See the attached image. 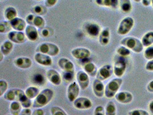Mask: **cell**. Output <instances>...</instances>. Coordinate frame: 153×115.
Returning a JSON list of instances; mask_svg holds the SVG:
<instances>
[{
	"mask_svg": "<svg viewBox=\"0 0 153 115\" xmlns=\"http://www.w3.org/2000/svg\"><path fill=\"white\" fill-rule=\"evenodd\" d=\"M54 96L53 91L46 88L43 89L36 97L32 104V107L35 108H41L46 106L52 101Z\"/></svg>",
	"mask_w": 153,
	"mask_h": 115,
	"instance_id": "cell-1",
	"label": "cell"
},
{
	"mask_svg": "<svg viewBox=\"0 0 153 115\" xmlns=\"http://www.w3.org/2000/svg\"><path fill=\"white\" fill-rule=\"evenodd\" d=\"M120 43L122 46H125L136 53H140L143 50L142 42L134 37H126L120 40Z\"/></svg>",
	"mask_w": 153,
	"mask_h": 115,
	"instance_id": "cell-2",
	"label": "cell"
},
{
	"mask_svg": "<svg viewBox=\"0 0 153 115\" xmlns=\"http://www.w3.org/2000/svg\"><path fill=\"white\" fill-rule=\"evenodd\" d=\"M123 79L116 78L109 81L105 86V97L107 99H112L115 96L120 87L122 85Z\"/></svg>",
	"mask_w": 153,
	"mask_h": 115,
	"instance_id": "cell-3",
	"label": "cell"
},
{
	"mask_svg": "<svg viewBox=\"0 0 153 115\" xmlns=\"http://www.w3.org/2000/svg\"><path fill=\"white\" fill-rule=\"evenodd\" d=\"M36 52L42 53L50 57H55L59 54L60 49L54 43L45 42L39 45L36 49Z\"/></svg>",
	"mask_w": 153,
	"mask_h": 115,
	"instance_id": "cell-4",
	"label": "cell"
},
{
	"mask_svg": "<svg viewBox=\"0 0 153 115\" xmlns=\"http://www.w3.org/2000/svg\"><path fill=\"white\" fill-rule=\"evenodd\" d=\"M134 25V20L131 17L124 18L119 23L117 29V34L119 35H125L128 34Z\"/></svg>",
	"mask_w": 153,
	"mask_h": 115,
	"instance_id": "cell-5",
	"label": "cell"
},
{
	"mask_svg": "<svg viewBox=\"0 0 153 115\" xmlns=\"http://www.w3.org/2000/svg\"><path fill=\"white\" fill-rule=\"evenodd\" d=\"M25 21L30 25H33L39 29L44 28L45 26V20L40 16L33 14H28L25 18Z\"/></svg>",
	"mask_w": 153,
	"mask_h": 115,
	"instance_id": "cell-6",
	"label": "cell"
},
{
	"mask_svg": "<svg viewBox=\"0 0 153 115\" xmlns=\"http://www.w3.org/2000/svg\"><path fill=\"white\" fill-rule=\"evenodd\" d=\"M114 73L113 67L111 65H105L102 66L97 70V79H99L101 81H105L110 78Z\"/></svg>",
	"mask_w": 153,
	"mask_h": 115,
	"instance_id": "cell-7",
	"label": "cell"
},
{
	"mask_svg": "<svg viewBox=\"0 0 153 115\" xmlns=\"http://www.w3.org/2000/svg\"><path fill=\"white\" fill-rule=\"evenodd\" d=\"M80 86L76 81H73L70 83L67 87V96L68 100L73 102L76 99L80 93Z\"/></svg>",
	"mask_w": 153,
	"mask_h": 115,
	"instance_id": "cell-8",
	"label": "cell"
},
{
	"mask_svg": "<svg viewBox=\"0 0 153 115\" xmlns=\"http://www.w3.org/2000/svg\"><path fill=\"white\" fill-rule=\"evenodd\" d=\"M24 94L25 92L20 89H11L6 92L3 97L4 100L8 101H19Z\"/></svg>",
	"mask_w": 153,
	"mask_h": 115,
	"instance_id": "cell-9",
	"label": "cell"
},
{
	"mask_svg": "<svg viewBox=\"0 0 153 115\" xmlns=\"http://www.w3.org/2000/svg\"><path fill=\"white\" fill-rule=\"evenodd\" d=\"M74 107L79 110H87L92 107V102L85 97H78L74 102Z\"/></svg>",
	"mask_w": 153,
	"mask_h": 115,
	"instance_id": "cell-10",
	"label": "cell"
},
{
	"mask_svg": "<svg viewBox=\"0 0 153 115\" xmlns=\"http://www.w3.org/2000/svg\"><path fill=\"white\" fill-rule=\"evenodd\" d=\"M84 31L87 35L91 37H99L101 32V28L99 25L95 22H88L84 26Z\"/></svg>",
	"mask_w": 153,
	"mask_h": 115,
	"instance_id": "cell-11",
	"label": "cell"
},
{
	"mask_svg": "<svg viewBox=\"0 0 153 115\" xmlns=\"http://www.w3.org/2000/svg\"><path fill=\"white\" fill-rule=\"evenodd\" d=\"M9 40L16 44H22L26 40L25 34L22 31H12L7 35Z\"/></svg>",
	"mask_w": 153,
	"mask_h": 115,
	"instance_id": "cell-12",
	"label": "cell"
},
{
	"mask_svg": "<svg viewBox=\"0 0 153 115\" xmlns=\"http://www.w3.org/2000/svg\"><path fill=\"white\" fill-rule=\"evenodd\" d=\"M71 54L73 57L79 60L89 58L91 54L90 51L84 47H78L74 49L71 51Z\"/></svg>",
	"mask_w": 153,
	"mask_h": 115,
	"instance_id": "cell-13",
	"label": "cell"
},
{
	"mask_svg": "<svg viewBox=\"0 0 153 115\" xmlns=\"http://www.w3.org/2000/svg\"><path fill=\"white\" fill-rule=\"evenodd\" d=\"M76 77L80 88L82 90H85L90 85L89 75L84 71L80 70L77 72Z\"/></svg>",
	"mask_w": 153,
	"mask_h": 115,
	"instance_id": "cell-14",
	"label": "cell"
},
{
	"mask_svg": "<svg viewBox=\"0 0 153 115\" xmlns=\"http://www.w3.org/2000/svg\"><path fill=\"white\" fill-rule=\"evenodd\" d=\"M46 78L52 84L55 86L60 85L63 80L62 75L54 69H49L47 72Z\"/></svg>",
	"mask_w": 153,
	"mask_h": 115,
	"instance_id": "cell-15",
	"label": "cell"
},
{
	"mask_svg": "<svg viewBox=\"0 0 153 115\" xmlns=\"http://www.w3.org/2000/svg\"><path fill=\"white\" fill-rule=\"evenodd\" d=\"M127 65L125 61L122 59H119L117 60L114 64L113 70L114 74L118 77H122L126 72Z\"/></svg>",
	"mask_w": 153,
	"mask_h": 115,
	"instance_id": "cell-16",
	"label": "cell"
},
{
	"mask_svg": "<svg viewBox=\"0 0 153 115\" xmlns=\"http://www.w3.org/2000/svg\"><path fill=\"white\" fill-rule=\"evenodd\" d=\"M34 59L38 64L44 66H50L53 63L52 58L40 52H37L34 56Z\"/></svg>",
	"mask_w": 153,
	"mask_h": 115,
	"instance_id": "cell-17",
	"label": "cell"
},
{
	"mask_svg": "<svg viewBox=\"0 0 153 115\" xmlns=\"http://www.w3.org/2000/svg\"><path fill=\"white\" fill-rule=\"evenodd\" d=\"M92 90L94 94L98 98H102L105 96V86L102 81L95 79L92 84Z\"/></svg>",
	"mask_w": 153,
	"mask_h": 115,
	"instance_id": "cell-18",
	"label": "cell"
},
{
	"mask_svg": "<svg viewBox=\"0 0 153 115\" xmlns=\"http://www.w3.org/2000/svg\"><path fill=\"white\" fill-rule=\"evenodd\" d=\"M14 65L21 69H28L32 65V61L29 58L21 57L16 58L13 61Z\"/></svg>",
	"mask_w": 153,
	"mask_h": 115,
	"instance_id": "cell-19",
	"label": "cell"
},
{
	"mask_svg": "<svg viewBox=\"0 0 153 115\" xmlns=\"http://www.w3.org/2000/svg\"><path fill=\"white\" fill-rule=\"evenodd\" d=\"M58 66L64 72H75V66L71 60L66 58H62L57 62Z\"/></svg>",
	"mask_w": 153,
	"mask_h": 115,
	"instance_id": "cell-20",
	"label": "cell"
},
{
	"mask_svg": "<svg viewBox=\"0 0 153 115\" xmlns=\"http://www.w3.org/2000/svg\"><path fill=\"white\" fill-rule=\"evenodd\" d=\"M25 34L27 38L31 42H36L39 39V32L37 28L33 25H27L25 29Z\"/></svg>",
	"mask_w": 153,
	"mask_h": 115,
	"instance_id": "cell-21",
	"label": "cell"
},
{
	"mask_svg": "<svg viewBox=\"0 0 153 115\" xmlns=\"http://www.w3.org/2000/svg\"><path fill=\"white\" fill-rule=\"evenodd\" d=\"M116 100L121 104H129L133 100V96L132 94L128 92H120L117 93L115 96Z\"/></svg>",
	"mask_w": 153,
	"mask_h": 115,
	"instance_id": "cell-22",
	"label": "cell"
},
{
	"mask_svg": "<svg viewBox=\"0 0 153 115\" xmlns=\"http://www.w3.org/2000/svg\"><path fill=\"white\" fill-rule=\"evenodd\" d=\"M12 28L14 31H22L25 30L27 27V22L20 17H16L9 22Z\"/></svg>",
	"mask_w": 153,
	"mask_h": 115,
	"instance_id": "cell-23",
	"label": "cell"
},
{
	"mask_svg": "<svg viewBox=\"0 0 153 115\" xmlns=\"http://www.w3.org/2000/svg\"><path fill=\"white\" fill-rule=\"evenodd\" d=\"M110 41V30L108 28H105L101 31L99 36V42L101 46H105Z\"/></svg>",
	"mask_w": 153,
	"mask_h": 115,
	"instance_id": "cell-24",
	"label": "cell"
},
{
	"mask_svg": "<svg viewBox=\"0 0 153 115\" xmlns=\"http://www.w3.org/2000/svg\"><path fill=\"white\" fill-rule=\"evenodd\" d=\"M84 71L89 76L92 77H95L97 76V66L93 62H89L83 66Z\"/></svg>",
	"mask_w": 153,
	"mask_h": 115,
	"instance_id": "cell-25",
	"label": "cell"
},
{
	"mask_svg": "<svg viewBox=\"0 0 153 115\" xmlns=\"http://www.w3.org/2000/svg\"><path fill=\"white\" fill-rule=\"evenodd\" d=\"M13 49V44L10 40H7L1 45L0 52L5 56H7L10 54Z\"/></svg>",
	"mask_w": 153,
	"mask_h": 115,
	"instance_id": "cell-26",
	"label": "cell"
},
{
	"mask_svg": "<svg viewBox=\"0 0 153 115\" xmlns=\"http://www.w3.org/2000/svg\"><path fill=\"white\" fill-rule=\"evenodd\" d=\"M98 5L105 7L117 8L118 5V0H95Z\"/></svg>",
	"mask_w": 153,
	"mask_h": 115,
	"instance_id": "cell-27",
	"label": "cell"
},
{
	"mask_svg": "<svg viewBox=\"0 0 153 115\" xmlns=\"http://www.w3.org/2000/svg\"><path fill=\"white\" fill-rule=\"evenodd\" d=\"M40 92L39 88L35 86H29L25 90V93L27 96L31 100L35 99Z\"/></svg>",
	"mask_w": 153,
	"mask_h": 115,
	"instance_id": "cell-28",
	"label": "cell"
},
{
	"mask_svg": "<svg viewBox=\"0 0 153 115\" xmlns=\"http://www.w3.org/2000/svg\"><path fill=\"white\" fill-rule=\"evenodd\" d=\"M17 16V11L15 7H9L5 10L4 17L6 20L10 22L16 18Z\"/></svg>",
	"mask_w": 153,
	"mask_h": 115,
	"instance_id": "cell-29",
	"label": "cell"
},
{
	"mask_svg": "<svg viewBox=\"0 0 153 115\" xmlns=\"http://www.w3.org/2000/svg\"><path fill=\"white\" fill-rule=\"evenodd\" d=\"M22 105L20 102L14 101H12L9 106V110L11 115H19L22 111Z\"/></svg>",
	"mask_w": 153,
	"mask_h": 115,
	"instance_id": "cell-30",
	"label": "cell"
},
{
	"mask_svg": "<svg viewBox=\"0 0 153 115\" xmlns=\"http://www.w3.org/2000/svg\"><path fill=\"white\" fill-rule=\"evenodd\" d=\"M141 42L143 47H148L153 44V31H149L146 33L142 37Z\"/></svg>",
	"mask_w": 153,
	"mask_h": 115,
	"instance_id": "cell-31",
	"label": "cell"
},
{
	"mask_svg": "<svg viewBox=\"0 0 153 115\" xmlns=\"http://www.w3.org/2000/svg\"><path fill=\"white\" fill-rule=\"evenodd\" d=\"M119 6L121 10L126 13H130L132 10V4L130 0H120Z\"/></svg>",
	"mask_w": 153,
	"mask_h": 115,
	"instance_id": "cell-32",
	"label": "cell"
},
{
	"mask_svg": "<svg viewBox=\"0 0 153 115\" xmlns=\"http://www.w3.org/2000/svg\"><path fill=\"white\" fill-rule=\"evenodd\" d=\"M105 115H117V107L115 103L110 101H108L105 108Z\"/></svg>",
	"mask_w": 153,
	"mask_h": 115,
	"instance_id": "cell-33",
	"label": "cell"
},
{
	"mask_svg": "<svg viewBox=\"0 0 153 115\" xmlns=\"http://www.w3.org/2000/svg\"><path fill=\"white\" fill-rule=\"evenodd\" d=\"M32 13L37 16H44L47 13V7L43 5H36L32 8Z\"/></svg>",
	"mask_w": 153,
	"mask_h": 115,
	"instance_id": "cell-34",
	"label": "cell"
},
{
	"mask_svg": "<svg viewBox=\"0 0 153 115\" xmlns=\"http://www.w3.org/2000/svg\"><path fill=\"white\" fill-rule=\"evenodd\" d=\"M12 29L9 21H1L0 22V33H9L12 31Z\"/></svg>",
	"mask_w": 153,
	"mask_h": 115,
	"instance_id": "cell-35",
	"label": "cell"
},
{
	"mask_svg": "<svg viewBox=\"0 0 153 115\" xmlns=\"http://www.w3.org/2000/svg\"><path fill=\"white\" fill-rule=\"evenodd\" d=\"M117 53L122 58H126L131 55V51L125 46H121L117 49Z\"/></svg>",
	"mask_w": 153,
	"mask_h": 115,
	"instance_id": "cell-36",
	"label": "cell"
},
{
	"mask_svg": "<svg viewBox=\"0 0 153 115\" xmlns=\"http://www.w3.org/2000/svg\"><path fill=\"white\" fill-rule=\"evenodd\" d=\"M19 102H20V104L24 108H29L32 106V100L29 99L25 93L24 94L19 101Z\"/></svg>",
	"mask_w": 153,
	"mask_h": 115,
	"instance_id": "cell-37",
	"label": "cell"
},
{
	"mask_svg": "<svg viewBox=\"0 0 153 115\" xmlns=\"http://www.w3.org/2000/svg\"><path fill=\"white\" fill-rule=\"evenodd\" d=\"M75 72H64L62 74V78L66 83H71L74 81Z\"/></svg>",
	"mask_w": 153,
	"mask_h": 115,
	"instance_id": "cell-38",
	"label": "cell"
},
{
	"mask_svg": "<svg viewBox=\"0 0 153 115\" xmlns=\"http://www.w3.org/2000/svg\"><path fill=\"white\" fill-rule=\"evenodd\" d=\"M32 81L35 85L43 86L45 84V78L43 75L40 74H36L33 76Z\"/></svg>",
	"mask_w": 153,
	"mask_h": 115,
	"instance_id": "cell-39",
	"label": "cell"
},
{
	"mask_svg": "<svg viewBox=\"0 0 153 115\" xmlns=\"http://www.w3.org/2000/svg\"><path fill=\"white\" fill-rule=\"evenodd\" d=\"M39 34L43 37H49L52 36L54 34L53 29L50 27H44V28L40 29Z\"/></svg>",
	"mask_w": 153,
	"mask_h": 115,
	"instance_id": "cell-40",
	"label": "cell"
},
{
	"mask_svg": "<svg viewBox=\"0 0 153 115\" xmlns=\"http://www.w3.org/2000/svg\"><path fill=\"white\" fill-rule=\"evenodd\" d=\"M51 115H68L63 109L58 106L52 107L51 109Z\"/></svg>",
	"mask_w": 153,
	"mask_h": 115,
	"instance_id": "cell-41",
	"label": "cell"
},
{
	"mask_svg": "<svg viewBox=\"0 0 153 115\" xmlns=\"http://www.w3.org/2000/svg\"><path fill=\"white\" fill-rule=\"evenodd\" d=\"M8 84L5 80L1 79L0 81V97L4 96V94L7 91Z\"/></svg>",
	"mask_w": 153,
	"mask_h": 115,
	"instance_id": "cell-42",
	"label": "cell"
},
{
	"mask_svg": "<svg viewBox=\"0 0 153 115\" xmlns=\"http://www.w3.org/2000/svg\"><path fill=\"white\" fill-rule=\"evenodd\" d=\"M144 57L148 60L153 59V46H150L146 48L144 51Z\"/></svg>",
	"mask_w": 153,
	"mask_h": 115,
	"instance_id": "cell-43",
	"label": "cell"
},
{
	"mask_svg": "<svg viewBox=\"0 0 153 115\" xmlns=\"http://www.w3.org/2000/svg\"><path fill=\"white\" fill-rule=\"evenodd\" d=\"M128 115H150L145 110L135 109L128 112Z\"/></svg>",
	"mask_w": 153,
	"mask_h": 115,
	"instance_id": "cell-44",
	"label": "cell"
},
{
	"mask_svg": "<svg viewBox=\"0 0 153 115\" xmlns=\"http://www.w3.org/2000/svg\"><path fill=\"white\" fill-rule=\"evenodd\" d=\"M94 115H105V108L101 105L97 106L94 110Z\"/></svg>",
	"mask_w": 153,
	"mask_h": 115,
	"instance_id": "cell-45",
	"label": "cell"
},
{
	"mask_svg": "<svg viewBox=\"0 0 153 115\" xmlns=\"http://www.w3.org/2000/svg\"><path fill=\"white\" fill-rule=\"evenodd\" d=\"M58 0H45V5L47 7H52L56 5Z\"/></svg>",
	"mask_w": 153,
	"mask_h": 115,
	"instance_id": "cell-46",
	"label": "cell"
},
{
	"mask_svg": "<svg viewBox=\"0 0 153 115\" xmlns=\"http://www.w3.org/2000/svg\"><path fill=\"white\" fill-rule=\"evenodd\" d=\"M146 70L149 72H153V59L149 60L145 66Z\"/></svg>",
	"mask_w": 153,
	"mask_h": 115,
	"instance_id": "cell-47",
	"label": "cell"
},
{
	"mask_svg": "<svg viewBox=\"0 0 153 115\" xmlns=\"http://www.w3.org/2000/svg\"><path fill=\"white\" fill-rule=\"evenodd\" d=\"M32 112L29 108H24L19 115H32Z\"/></svg>",
	"mask_w": 153,
	"mask_h": 115,
	"instance_id": "cell-48",
	"label": "cell"
},
{
	"mask_svg": "<svg viewBox=\"0 0 153 115\" xmlns=\"http://www.w3.org/2000/svg\"><path fill=\"white\" fill-rule=\"evenodd\" d=\"M44 114H45L44 111L42 109L37 108L36 109H35V111H33L32 115H44Z\"/></svg>",
	"mask_w": 153,
	"mask_h": 115,
	"instance_id": "cell-49",
	"label": "cell"
},
{
	"mask_svg": "<svg viewBox=\"0 0 153 115\" xmlns=\"http://www.w3.org/2000/svg\"><path fill=\"white\" fill-rule=\"evenodd\" d=\"M147 90L150 93H153V80H152L147 85Z\"/></svg>",
	"mask_w": 153,
	"mask_h": 115,
	"instance_id": "cell-50",
	"label": "cell"
},
{
	"mask_svg": "<svg viewBox=\"0 0 153 115\" xmlns=\"http://www.w3.org/2000/svg\"><path fill=\"white\" fill-rule=\"evenodd\" d=\"M142 2L145 7H148L151 4L152 0H142Z\"/></svg>",
	"mask_w": 153,
	"mask_h": 115,
	"instance_id": "cell-51",
	"label": "cell"
},
{
	"mask_svg": "<svg viewBox=\"0 0 153 115\" xmlns=\"http://www.w3.org/2000/svg\"><path fill=\"white\" fill-rule=\"evenodd\" d=\"M149 109L150 112L153 114V100L151 101L149 104Z\"/></svg>",
	"mask_w": 153,
	"mask_h": 115,
	"instance_id": "cell-52",
	"label": "cell"
},
{
	"mask_svg": "<svg viewBox=\"0 0 153 115\" xmlns=\"http://www.w3.org/2000/svg\"><path fill=\"white\" fill-rule=\"evenodd\" d=\"M4 56L5 55L2 52H0V62H2L3 60V59H4Z\"/></svg>",
	"mask_w": 153,
	"mask_h": 115,
	"instance_id": "cell-53",
	"label": "cell"
},
{
	"mask_svg": "<svg viewBox=\"0 0 153 115\" xmlns=\"http://www.w3.org/2000/svg\"><path fill=\"white\" fill-rule=\"evenodd\" d=\"M134 1H135L136 2H139L141 0H134Z\"/></svg>",
	"mask_w": 153,
	"mask_h": 115,
	"instance_id": "cell-54",
	"label": "cell"
},
{
	"mask_svg": "<svg viewBox=\"0 0 153 115\" xmlns=\"http://www.w3.org/2000/svg\"><path fill=\"white\" fill-rule=\"evenodd\" d=\"M152 6H153V0H152Z\"/></svg>",
	"mask_w": 153,
	"mask_h": 115,
	"instance_id": "cell-55",
	"label": "cell"
},
{
	"mask_svg": "<svg viewBox=\"0 0 153 115\" xmlns=\"http://www.w3.org/2000/svg\"><path fill=\"white\" fill-rule=\"evenodd\" d=\"M36 1H42V0H36Z\"/></svg>",
	"mask_w": 153,
	"mask_h": 115,
	"instance_id": "cell-56",
	"label": "cell"
},
{
	"mask_svg": "<svg viewBox=\"0 0 153 115\" xmlns=\"http://www.w3.org/2000/svg\"><path fill=\"white\" fill-rule=\"evenodd\" d=\"M11 115V114H10V115Z\"/></svg>",
	"mask_w": 153,
	"mask_h": 115,
	"instance_id": "cell-57",
	"label": "cell"
},
{
	"mask_svg": "<svg viewBox=\"0 0 153 115\" xmlns=\"http://www.w3.org/2000/svg\"><path fill=\"white\" fill-rule=\"evenodd\" d=\"M1 1H3V0H1Z\"/></svg>",
	"mask_w": 153,
	"mask_h": 115,
	"instance_id": "cell-58",
	"label": "cell"
}]
</instances>
